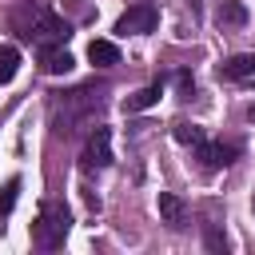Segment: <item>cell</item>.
<instances>
[{"label": "cell", "instance_id": "1", "mask_svg": "<svg viewBox=\"0 0 255 255\" xmlns=\"http://www.w3.org/2000/svg\"><path fill=\"white\" fill-rule=\"evenodd\" d=\"M108 104V88L100 84H84V88H72V92H56L52 100V128L56 135H76L80 128L96 124V116L104 112Z\"/></svg>", "mask_w": 255, "mask_h": 255}, {"label": "cell", "instance_id": "2", "mask_svg": "<svg viewBox=\"0 0 255 255\" xmlns=\"http://www.w3.org/2000/svg\"><path fill=\"white\" fill-rule=\"evenodd\" d=\"M68 227H72L68 207H64V203H44L40 215H36V223H32V243H36L40 251H56V247H64Z\"/></svg>", "mask_w": 255, "mask_h": 255}, {"label": "cell", "instance_id": "3", "mask_svg": "<svg viewBox=\"0 0 255 255\" xmlns=\"http://www.w3.org/2000/svg\"><path fill=\"white\" fill-rule=\"evenodd\" d=\"M28 36L36 44H64L72 36V24L56 12H32V24H28Z\"/></svg>", "mask_w": 255, "mask_h": 255}, {"label": "cell", "instance_id": "4", "mask_svg": "<svg viewBox=\"0 0 255 255\" xmlns=\"http://www.w3.org/2000/svg\"><path fill=\"white\" fill-rule=\"evenodd\" d=\"M155 24H159V12H155L151 4H131V8L116 20V32H120V36H143V32H155Z\"/></svg>", "mask_w": 255, "mask_h": 255}, {"label": "cell", "instance_id": "5", "mask_svg": "<svg viewBox=\"0 0 255 255\" xmlns=\"http://www.w3.org/2000/svg\"><path fill=\"white\" fill-rule=\"evenodd\" d=\"M108 163H112V131L104 124H96L88 135V147H84V167L92 171V167H108Z\"/></svg>", "mask_w": 255, "mask_h": 255}, {"label": "cell", "instance_id": "6", "mask_svg": "<svg viewBox=\"0 0 255 255\" xmlns=\"http://www.w3.org/2000/svg\"><path fill=\"white\" fill-rule=\"evenodd\" d=\"M195 151H199V159H203L207 167H231V163L239 159V151H243V147H239L235 139H215V143H211V139H203Z\"/></svg>", "mask_w": 255, "mask_h": 255}, {"label": "cell", "instance_id": "7", "mask_svg": "<svg viewBox=\"0 0 255 255\" xmlns=\"http://www.w3.org/2000/svg\"><path fill=\"white\" fill-rule=\"evenodd\" d=\"M219 80H235V84L255 80V52H239V56L223 60L219 64Z\"/></svg>", "mask_w": 255, "mask_h": 255}, {"label": "cell", "instance_id": "8", "mask_svg": "<svg viewBox=\"0 0 255 255\" xmlns=\"http://www.w3.org/2000/svg\"><path fill=\"white\" fill-rule=\"evenodd\" d=\"M40 64H44V72H52V76H64V72H72V52L64 48V44H40Z\"/></svg>", "mask_w": 255, "mask_h": 255}, {"label": "cell", "instance_id": "9", "mask_svg": "<svg viewBox=\"0 0 255 255\" xmlns=\"http://www.w3.org/2000/svg\"><path fill=\"white\" fill-rule=\"evenodd\" d=\"M251 20V12H247V4L243 0H223L219 8H215V24L223 28V32H231V28H243Z\"/></svg>", "mask_w": 255, "mask_h": 255}, {"label": "cell", "instance_id": "10", "mask_svg": "<svg viewBox=\"0 0 255 255\" xmlns=\"http://www.w3.org/2000/svg\"><path fill=\"white\" fill-rule=\"evenodd\" d=\"M88 60H92L96 68H112V64H120V48H116L112 40H92V44H88Z\"/></svg>", "mask_w": 255, "mask_h": 255}, {"label": "cell", "instance_id": "11", "mask_svg": "<svg viewBox=\"0 0 255 255\" xmlns=\"http://www.w3.org/2000/svg\"><path fill=\"white\" fill-rule=\"evenodd\" d=\"M159 215H163V223H167V227H183V219H187L183 203H179L171 191H159Z\"/></svg>", "mask_w": 255, "mask_h": 255}, {"label": "cell", "instance_id": "12", "mask_svg": "<svg viewBox=\"0 0 255 255\" xmlns=\"http://www.w3.org/2000/svg\"><path fill=\"white\" fill-rule=\"evenodd\" d=\"M159 84H147V88H139V92H131L128 96V112H143V108H151V104H159Z\"/></svg>", "mask_w": 255, "mask_h": 255}, {"label": "cell", "instance_id": "13", "mask_svg": "<svg viewBox=\"0 0 255 255\" xmlns=\"http://www.w3.org/2000/svg\"><path fill=\"white\" fill-rule=\"evenodd\" d=\"M20 68V48L16 44H0V84H8Z\"/></svg>", "mask_w": 255, "mask_h": 255}, {"label": "cell", "instance_id": "14", "mask_svg": "<svg viewBox=\"0 0 255 255\" xmlns=\"http://www.w3.org/2000/svg\"><path fill=\"white\" fill-rule=\"evenodd\" d=\"M171 135H175L179 143H187V147H199V143L207 139L199 124H175V128H171Z\"/></svg>", "mask_w": 255, "mask_h": 255}, {"label": "cell", "instance_id": "15", "mask_svg": "<svg viewBox=\"0 0 255 255\" xmlns=\"http://www.w3.org/2000/svg\"><path fill=\"white\" fill-rule=\"evenodd\" d=\"M203 239H207V251H219V255L227 251V235H223V227H219L215 219L203 223Z\"/></svg>", "mask_w": 255, "mask_h": 255}, {"label": "cell", "instance_id": "16", "mask_svg": "<svg viewBox=\"0 0 255 255\" xmlns=\"http://www.w3.org/2000/svg\"><path fill=\"white\" fill-rule=\"evenodd\" d=\"M16 195H20V179L12 175V179L0 187V219H8V215H12V207H16Z\"/></svg>", "mask_w": 255, "mask_h": 255}, {"label": "cell", "instance_id": "17", "mask_svg": "<svg viewBox=\"0 0 255 255\" xmlns=\"http://www.w3.org/2000/svg\"><path fill=\"white\" fill-rule=\"evenodd\" d=\"M175 84H179V100H191V96H195V84H191V76H183V72H179V76H175Z\"/></svg>", "mask_w": 255, "mask_h": 255}, {"label": "cell", "instance_id": "18", "mask_svg": "<svg viewBox=\"0 0 255 255\" xmlns=\"http://www.w3.org/2000/svg\"><path fill=\"white\" fill-rule=\"evenodd\" d=\"M247 120H255V104H251V108H247Z\"/></svg>", "mask_w": 255, "mask_h": 255}]
</instances>
